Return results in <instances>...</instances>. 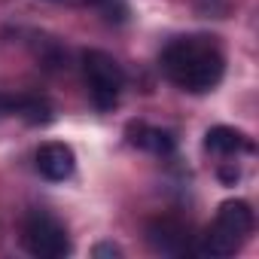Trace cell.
<instances>
[{
  "label": "cell",
  "instance_id": "obj_1",
  "mask_svg": "<svg viewBox=\"0 0 259 259\" xmlns=\"http://www.w3.org/2000/svg\"><path fill=\"white\" fill-rule=\"evenodd\" d=\"M162 73L183 92H213L226 73L223 52L204 37H180L162 52Z\"/></svg>",
  "mask_w": 259,
  "mask_h": 259
},
{
  "label": "cell",
  "instance_id": "obj_2",
  "mask_svg": "<svg viewBox=\"0 0 259 259\" xmlns=\"http://www.w3.org/2000/svg\"><path fill=\"white\" fill-rule=\"evenodd\" d=\"M253 232V210L247 201L241 198H229L220 204L207 235H204V244H201V253L207 256H232L241 250V244L247 241V235Z\"/></svg>",
  "mask_w": 259,
  "mask_h": 259
},
{
  "label": "cell",
  "instance_id": "obj_3",
  "mask_svg": "<svg viewBox=\"0 0 259 259\" xmlns=\"http://www.w3.org/2000/svg\"><path fill=\"white\" fill-rule=\"evenodd\" d=\"M82 70H85L92 104L98 110H113L116 101H119V92L125 85L122 64L113 55H107L104 49H85L82 52Z\"/></svg>",
  "mask_w": 259,
  "mask_h": 259
},
{
  "label": "cell",
  "instance_id": "obj_4",
  "mask_svg": "<svg viewBox=\"0 0 259 259\" xmlns=\"http://www.w3.org/2000/svg\"><path fill=\"white\" fill-rule=\"evenodd\" d=\"M22 247L40 259H64L70 253V238L52 213L34 210L22 223Z\"/></svg>",
  "mask_w": 259,
  "mask_h": 259
},
{
  "label": "cell",
  "instance_id": "obj_5",
  "mask_svg": "<svg viewBox=\"0 0 259 259\" xmlns=\"http://www.w3.org/2000/svg\"><path fill=\"white\" fill-rule=\"evenodd\" d=\"M147 241L156 253L165 256H180L189 250V232L180 220L174 217H156L147 223Z\"/></svg>",
  "mask_w": 259,
  "mask_h": 259
},
{
  "label": "cell",
  "instance_id": "obj_6",
  "mask_svg": "<svg viewBox=\"0 0 259 259\" xmlns=\"http://www.w3.org/2000/svg\"><path fill=\"white\" fill-rule=\"evenodd\" d=\"M37 171L52 183H64L76 171V156H73V150L67 144L49 141V144H43L37 150Z\"/></svg>",
  "mask_w": 259,
  "mask_h": 259
},
{
  "label": "cell",
  "instance_id": "obj_7",
  "mask_svg": "<svg viewBox=\"0 0 259 259\" xmlns=\"http://www.w3.org/2000/svg\"><path fill=\"white\" fill-rule=\"evenodd\" d=\"M128 141L135 147L147 150V153H156V156H171L177 150V138L165 128H153V125H144V122H132L128 125Z\"/></svg>",
  "mask_w": 259,
  "mask_h": 259
},
{
  "label": "cell",
  "instance_id": "obj_8",
  "mask_svg": "<svg viewBox=\"0 0 259 259\" xmlns=\"http://www.w3.org/2000/svg\"><path fill=\"white\" fill-rule=\"evenodd\" d=\"M204 150L213 156H235V153H253V144L244 132L229 125H213L204 135Z\"/></svg>",
  "mask_w": 259,
  "mask_h": 259
},
{
  "label": "cell",
  "instance_id": "obj_9",
  "mask_svg": "<svg viewBox=\"0 0 259 259\" xmlns=\"http://www.w3.org/2000/svg\"><path fill=\"white\" fill-rule=\"evenodd\" d=\"M13 113H22L31 125H46L52 119V107L46 101H40V98H16Z\"/></svg>",
  "mask_w": 259,
  "mask_h": 259
},
{
  "label": "cell",
  "instance_id": "obj_10",
  "mask_svg": "<svg viewBox=\"0 0 259 259\" xmlns=\"http://www.w3.org/2000/svg\"><path fill=\"white\" fill-rule=\"evenodd\" d=\"M92 256H113V259H116V256H122V250H119L116 244H98V247L92 250Z\"/></svg>",
  "mask_w": 259,
  "mask_h": 259
},
{
  "label": "cell",
  "instance_id": "obj_11",
  "mask_svg": "<svg viewBox=\"0 0 259 259\" xmlns=\"http://www.w3.org/2000/svg\"><path fill=\"white\" fill-rule=\"evenodd\" d=\"M4 113H13V98H0V116Z\"/></svg>",
  "mask_w": 259,
  "mask_h": 259
}]
</instances>
